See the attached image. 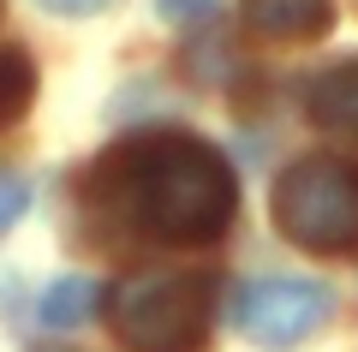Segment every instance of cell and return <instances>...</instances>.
Here are the masks:
<instances>
[{
  "instance_id": "obj_10",
  "label": "cell",
  "mask_w": 358,
  "mask_h": 352,
  "mask_svg": "<svg viewBox=\"0 0 358 352\" xmlns=\"http://www.w3.org/2000/svg\"><path fill=\"white\" fill-rule=\"evenodd\" d=\"M42 13H54V18H90V13H102L108 0H36Z\"/></svg>"
},
{
  "instance_id": "obj_3",
  "label": "cell",
  "mask_w": 358,
  "mask_h": 352,
  "mask_svg": "<svg viewBox=\"0 0 358 352\" xmlns=\"http://www.w3.org/2000/svg\"><path fill=\"white\" fill-rule=\"evenodd\" d=\"M275 227L299 251L341 257L358 251V174L329 155H305L275 185Z\"/></svg>"
},
{
  "instance_id": "obj_11",
  "label": "cell",
  "mask_w": 358,
  "mask_h": 352,
  "mask_svg": "<svg viewBox=\"0 0 358 352\" xmlns=\"http://www.w3.org/2000/svg\"><path fill=\"white\" fill-rule=\"evenodd\" d=\"M162 6V18H173V24H185V18H203L215 0H155Z\"/></svg>"
},
{
  "instance_id": "obj_2",
  "label": "cell",
  "mask_w": 358,
  "mask_h": 352,
  "mask_svg": "<svg viewBox=\"0 0 358 352\" xmlns=\"http://www.w3.org/2000/svg\"><path fill=\"white\" fill-rule=\"evenodd\" d=\"M215 316V281L185 269V275H126L114 287V335L126 352H197L209 340Z\"/></svg>"
},
{
  "instance_id": "obj_8",
  "label": "cell",
  "mask_w": 358,
  "mask_h": 352,
  "mask_svg": "<svg viewBox=\"0 0 358 352\" xmlns=\"http://www.w3.org/2000/svg\"><path fill=\"white\" fill-rule=\"evenodd\" d=\"M30 96H36V66H30V54L0 48V126H13L18 113L30 108Z\"/></svg>"
},
{
  "instance_id": "obj_6",
  "label": "cell",
  "mask_w": 358,
  "mask_h": 352,
  "mask_svg": "<svg viewBox=\"0 0 358 352\" xmlns=\"http://www.w3.org/2000/svg\"><path fill=\"white\" fill-rule=\"evenodd\" d=\"M305 113L329 132H358V60H334L329 72L310 78Z\"/></svg>"
},
{
  "instance_id": "obj_9",
  "label": "cell",
  "mask_w": 358,
  "mask_h": 352,
  "mask_svg": "<svg viewBox=\"0 0 358 352\" xmlns=\"http://www.w3.org/2000/svg\"><path fill=\"white\" fill-rule=\"evenodd\" d=\"M30 209V179H18L13 167H0V233Z\"/></svg>"
},
{
  "instance_id": "obj_4",
  "label": "cell",
  "mask_w": 358,
  "mask_h": 352,
  "mask_svg": "<svg viewBox=\"0 0 358 352\" xmlns=\"http://www.w3.org/2000/svg\"><path fill=\"white\" fill-rule=\"evenodd\" d=\"M334 311V293L322 281H257L239 293V328L257 346H299Z\"/></svg>"
},
{
  "instance_id": "obj_5",
  "label": "cell",
  "mask_w": 358,
  "mask_h": 352,
  "mask_svg": "<svg viewBox=\"0 0 358 352\" xmlns=\"http://www.w3.org/2000/svg\"><path fill=\"white\" fill-rule=\"evenodd\" d=\"M334 18L329 0H245V24L268 42H310Z\"/></svg>"
},
{
  "instance_id": "obj_1",
  "label": "cell",
  "mask_w": 358,
  "mask_h": 352,
  "mask_svg": "<svg viewBox=\"0 0 358 352\" xmlns=\"http://www.w3.org/2000/svg\"><path fill=\"white\" fill-rule=\"evenodd\" d=\"M114 179V203L155 239L173 245H209L227 233L239 185H233V167L221 162V150H209L192 132H150V138H131L108 155Z\"/></svg>"
},
{
  "instance_id": "obj_7",
  "label": "cell",
  "mask_w": 358,
  "mask_h": 352,
  "mask_svg": "<svg viewBox=\"0 0 358 352\" xmlns=\"http://www.w3.org/2000/svg\"><path fill=\"white\" fill-rule=\"evenodd\" d=\"M102 304V287L90 275H66V281H54L48 293H42V323L48 328H72V323H84L90 311Z\"/></svg>"
}]
</instances>
